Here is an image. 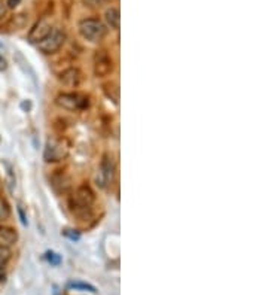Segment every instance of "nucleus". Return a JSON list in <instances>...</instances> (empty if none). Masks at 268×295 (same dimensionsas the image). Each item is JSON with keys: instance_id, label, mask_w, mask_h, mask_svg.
Masks as SVG:
<instances>
[{"instance_id": "obj_21", "label": "nucleus", "mask_w": 268, "mask_h": 295, "mask_svg": "<svg viewBox=\"0 0 268 295\" xmlns=\"http://www.w3.org/2000/svg\"><path fill=\"white\" fill-rule=\"evenodd\" d=\"M6 9H8V6H6V2H5V0H0V18H3V17H5V14H6Z\"/></svg>"}, {"instance_id": "obj_15", "label": "nucleus", "mask_w": 268, "mask_h": 295, "mask_svg": "<svg viewBox=\"0 0 268 295\" xmlns=\"http://www.w3.org/2000/svg\"><path fill=\"white\" fill-rule=\"evenodd\" d=\"M69 288H73V289H82V291H90V292H96V288L88 285V283H82V282H70L69 283Z\"/></svg>"}, {"instance_id": "obj_17", "label": "nucleus", "mask_w": 268, "mask_h": 295, "mask_svg": "<svg viewBox=\"0 0 268 295\" xmlns=\"http://www.w3.org/2000/svg\"><path fill=\"white\" fill-rule=\"evenodd\" d=\"M46 258H48V261H49L51 264H54V266H58V264L62 262V258H60L57 253H54V252L46 253Z\"/></svg>"}, {"instance_id": "obj_22", "label": "nucleus", "mask_w": 268, "mask_h": 295, "mask_svg": "<svg viewBox=\"0 0 268 295\" xmlns=\"http://www.w3.org/2000/svg\"><path fill=\"white\" fill-rule=\"evenodd\" d=\"M18 213H20L21 222H22V225H25V224H27V221H25V216H24V213H22V209H21V208H18Z\"/></svg>"}, {"instance_id": "obj_23", "label": "nucleus", "mask_w": 268, "mask_h": 295, "mask_svg": "<svg viewBox=\"0 0 268 295\" xmlns=\"http://www.w3.org/2000/svg\"><path fill=\"white\" fill-rule=\"evenodd\" d=\"M21 107H22L24 110H30L32 105H30V102H22V103H21Z\"/></svg>"}, {"instance_id": "obj_5", "label": "nucleus", "mask_w": 268, "mask_h": 295, "mask_svg": "<svg viewBox=\"0 0 268 295\" xmlns=\"http://www.w3.org/2000/svg\"><path fill=\"white\" fill-rule=\"evenodd\" d=\"M64 41H66V33L60 28H52L48 33V36L38 43V48L43 54H54L62 48Z\"/></svg>"}, {"instance_id": "obj_13", "label": "nucleus", "mask_w": 268, "mask_h": 295, "mask_svg": "<svg viewBox=\"0 0 268 295\" xmlns=\"http://www.w3.org/2000/svg\"><path fill=\"white\" fill-rule=\"evenodd\" d=\"M11 218V208L6 200L0 198V222H5Z\"/></svg>"}, {"instance_id": "obj_2", "label": "nucleus", "mask_w": 268, "mask_h": 295, "mask_svg": "<svg viewBox=\"0 0 268 295\" xmlns=\"http://www.w3.org/2000/svg\"><path fill=\"white\" fill-rule=\"evenodd\" d=\"M79 33L90 42H100L106 35V27L97 18H85L79 22Z\"/></svg>"}, {"instance_id": "obj_3", "label": "nucleus", "mask_w": 268, "mask_h": 295, "mask_svg": "<svg viewBox=\"0 0 268 295\" xmlns=\"http://www.w3.org/2000/svg\"><path fill=\"white\" fill-rule=\"evenodd\" d=\"M69 155V143L64 139H48L43 158L46 163H58Z\"/></svg>"}, {"instance_id": "obj_9", "label": "nucleus", "mask_w": 268, "mask_h": 295, "mask_svg": "<svg viewBox=\"0 0 268 295\" xmlns=\"http://www.w3.org/2000/svg\"><path fill=\"white\" fill-rule=\"evenodd\" d=\"M60 82L66 86H78L81 84V72L78 69H67L60 75Z\"/></svg>"}, {"instance_id": "obj_11", "label": "nucleus", "mask_w": 268, "mask_h": 295, "mask_svg": "<svg viewBox=\"0 0 268 295\" xmlns=\"http://www.w3.org/2000/svg\"><path fill=\"white\" fill-rule=\"evenodd\" d=\"M52 188L57 191V192H67V191L70 190V179L64 174V173H60V174H55L54 178H52Z\"/></svg>"}, {"instance_id": "obj_10", "label": "nucleus", "mask_w": 268, "mask_h": 295, "mask_svg": "<svg viewBox=\"0 0 268 295\" xmlns=\"http://www.w3.org/2000/svg\"><path fill=\"white\" fill-rule=\"evenodd\" d=\"M18 234L15 230L9 227H0V246L3 248H11L17 243Z\"/></svg>"}, {"instance_id": "obj_16", "label": "nucleus", "mask_w": 268, "mask_h": 295, "mask_svg": "<svg viewBox=\"0 0 268 295\" xmlns=\"http://www.w3.org/2000/svg\"><path fill=\"white\" fill-rule=\"evenodd\" d=\"M5 166H6V169H8V185H9L11 191H12L14 190V185H15V176H14V173H12V167H11V164L5 163Z\"/></svg>"}, {"instance_id": "obj_4", "label": "nucleus", "mask_w": 268, "mask_h": 295, "mask_svg": "<svg viewBox=\"0 0 268 295\" xmlns=\"http://www.w3.org/2000/svg\"><path fill=\"white\" fill-rule=\"evenodd\" d=\"M113 178H115V163H113L112 157L104 155L100 166H99V170H97V174H96V184L102 190H106L107 187L112 185Z\"/></svg>"}, {"instance_id": "obj_7", "label": "nucleus", "mask_w": 268, "mask_h": 295, "mask_svg": "<svg viewBox=\"0 0 268 295\" xmlns=\"http://www.w3.org/2000/svg\"><path fill=\"white\" fill-rule=\"evenodd\" d=\"M113 70V64H112V58L107 55L106 51H97L96 58H94V73L97 78H104L107 75H110Z\"/></svg>"}, {"instance_id": "obj_8", "label": "nucleus", "mask_w": 268, "mask_h": 295, "mask_svg": "<svg viewBox=\"0 0 268 295\" xmlns=\"http://www.w3.org/2000/svg\"><path fill=\"white\" fill-rule=\"evenodd\" d=\"M51 30H52L51 22L48 21L46 18H42V20H39V21L36 22V24L33 25V28L30 30V33H28V41L32 43H39L43 38L48 36V33H49Z\"/></svg>"}, {"instance_id": "obj_6", "label": "nucleus", "mask_w": 268, "mask_h": 295, "mask_svg": "<svg viewBox=\"0 0 268 295\" xmlns=\"http://www.w3.org/2000/svg\"><path fill=\"white\" fill-rule=\"evenodd\" d=\"M57 105L66 110H81L88 106V99L79 93H64L57 97Z\"/></svg>"}, {"instance_id": "obj_1", "label": "nucleus", "mask_w": 268, "mask_h": 295, "mask_svg": "<svg viewBox=\"0 0 268 295\" xmlns=\"http://www.w3.org/2000/svg\"><path fill=\"white\" fill-rule=\"evenodd\" d=\"M96 200L94 191L91 190L88 185H82L78 190L75 191V194L70 198V208L75 215L78 216H85L86 213H90L91 206Z\"/></svg>"}, {"instance_id": "obj_18", "label": "nucleus", "mask_w": 268, "mask_h": 295, "mask_svg": "<svg viewBox=\"0 0 268 295\" xmlns=\"http://www.w3.org/2000/svg\"><path fill=\"white\" fill-rule=\"evenodd\" d=\"M106 0H82V3L85 6H90V8H97L100 5H103Z\"/></svg>"}, {"instance_id": "obj_19", "label": "nucleus", "mask_w": 268, "mask_h": 295, "mask_svg": "<svg viewBox=\"0 0 268 295\" xmlns=\"http://www.w3.org/2000/svg\"><path fill=\"white\" fill-rule=\"evenodd\" d=\"M20 3H21V0H6V6H8V8H11V9H15Z\"/></svg>"}, {"instance_id": "obj_20", "label": "nucleus", "mask_w": 268, "mask_h": 295, "mask_svg": "<svg viewBox=\"0 0 268 295\" xmlns=\"http://www.w3.org/2000/svg\"><path fill=\"white\" fill-rule=\"evenodd\" d=\"M64 234H66L67 237H70L72 240H78V239H79V232H76V231L72 232V230H66Z\"/></svg>"}, {"instance_id": "obj_14", "label": "nucleus", "mask_w": 268, "mask_h": 295, "mask_svg": "<svg viewBox=\"0 0 268 295\" xmlns=\"http://www.w3.org/2000/svg\"><path fill=\"white\" fill-rule=\"evenodd\" d=\"M9 259H11V251H9V248L0 246V272H3V269H5V266L8 264Z\"/></svg>"}, {"instance_id": "obj_12", "label": "nucleus", "mask_w": 268, "mask_h": 295, "mask_svg": "<svg viewBox=\"0 0 268 295\" xmlns=\"http://www.w3.org/2000/svg\"><path fill=\"white\" fill-rule=\"evenodd\" d=\"M104 18H106V22L110 28L113 30H120V25H121V14L116 8H110L106 11L104 14Z\"/></svg>"}]
</instances>
